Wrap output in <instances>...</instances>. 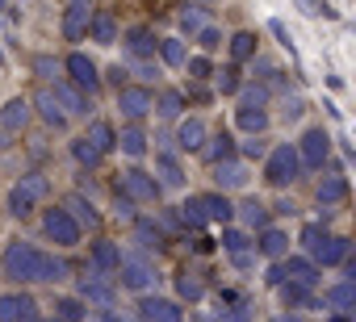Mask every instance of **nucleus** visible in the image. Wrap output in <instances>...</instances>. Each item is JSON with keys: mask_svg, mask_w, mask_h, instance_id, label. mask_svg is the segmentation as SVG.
Masks as SVG:
<instances>
[{"mask_svg": "<svg viewBox=\"0 0 356 322\" xmlns=\"http://www.w3.org/2000/svg\"><path fill=\"white\" fill-rule=\"evenodd\" d=\"M0 268H5L9 280H22V285H55L67 276V264L55 260L51 251L26 243V239H13L5 247V255H0Z\"/></svg>", "mask_w": 356, "mask_h": 322, "instance_id": "nucleus-1", "label": "nucleus"}, {"mask_svg": "<svg viewBox=\"0 0 356 322\" xmlns=\"http://www.w3.org/2000/svg\"><path fill=\"white\" fill-rule=\"evenodd\" d=\"M298 176H302L298 146H293V142H281V146H273V151H268V159H264V180H268L273 189H289Z\"/></svg>", "mask_w": 356, "mask_h": 322, "instance_id": "nucleus-2", "label": "nucleus"}, {"mask_svg": "<svg viewBox=\"0 0 356 322\" xmlns=\"http://www.w3.org/2000/svg\"><path fill=\"white\" fill-rule=\"evenodd\" d=\"M47 189H51V180H47L42 172H26V176L9 189V214H13V218H30L34 205L47 197Z\"/></svg>", "mask_w": 356, "mask_h": 322, "instance_id": "nucleus-3", "label": "nucleus"}, {"mask_svg": "<svg viewBox=\"0 0 356 322\" xmlns=\"http://www.w3.org/2000/svg\"><path fill=\"white\" fill-rule=\"evenodd\" d=\"M327 159H331V134L327 130H306L302 142H298V164L310 168V172H318Z\"/></svg>", "mask_w": 356, "mask_h": 322, "instance_id": "nucleus-4", "label": "nucleus"}, {"mask_svg": "<svg viewBox=\"0 0 356 322\" xmlns=\"http://www.w3.org/2000/svg\"><path fill=\"white\" fill-rule=\"evenodd\" d=\"M118 276H122L126 289L147 293V289L155 285V264H151L147 255H122V260H118Z\"/></svg>", "mask_w": 356, "mask_h": 322, "instance_id": "nucleus-5", "label": "nucleus"}, {"mask_svg": "<svg viewBox=\"0 0 356 322\" xmlns=\"http://www.w3.org/2000/svg\"><path fill=\"white\" fill-rule=\"evenodd\" d=\"M30 117H34V109H30L26 96L5 101V109H0V146H9V138H17L30 126Z\"/></svg>", "mask_w": 356, "mask_h": 322, "instance_id": "nucleus-6", "label": "nucleus"}, {"mask_svg": "<svg viewBox=\"0 0 356 322\" xmlns=\"http://www.w3.org/2000/svg\"><path fill=\"white\" fill-rule=\"evenodd\" d=\"M42 230H47V239L51 243H59V247H76L80 243V222L67 214V210H47V218H42Z\"/></svg>", "mask_w": 356, "mask_h": 322, "instance_id": "nucleus-7", "label": "nucleus"}, {"mask_svg": "<svg viewBox=\"0 0 356 322\" xmlns=\"http://www.w3.org/2000/svg\"><path fill=\"white\" fill-rule=\"evenodd\" d=\"M118 109H122V117H126V121H143V117L155 109V96H151V88L122 84V88H118Z\"/></svg>", "mask_w": 356, "mask_h": 322, "instance_id": "nucleus-8", "label": "nucleus"}, {"mask_svg": "<svg viewBox=\"0 0 356 322\" xmlns=\"http://www.w3.org/2000/svg\"><path fill=\"white\" fill-rule=\"evenodd\" d=\"M63 71H67V76H72V84H76V88H84L88 96H92V92L101 88V76H97V63H92V59H88L84 51H72V55L63 59Z\"/></svg>", "mask_w": 356, "mask_h": 322, "instance_id": "nucleus-9", "label": "nucleus"}, {"mask_svg": "<svg viewBox=\"0 0 356 322\" xmlns=\"http://www.w3.org/2000/svg\"><path fill=\"white\" fill-rule=\"evenodd\" d=\"M138 314H143V322H185L181 305L168 297H155V293H138Z\"/></svg>", "mask_w": 356, "mask_h": 322, "instance_id": "nucleus-10", "label": "nucleus"}, {"mask_svg": "<svg viewBox=\"0 0 356 322\" xmlns=\"http://www.w3.org/2000/svg\"><path fill=\"white\" fill-rule=\"evenodd\" d=\"M55 101H59V109L67 113V117H88L92 113V101H88V92L84 88H76L72 80H55Z\"/></svg>", "mask_w": 356, "mask_h": 322, "instance_id": "nucleus-11", "label": "nucleus"}, {"mask_svg": "<svg viewBox=\"0 0 356 322\" xmlns=\"http://www.w3.org/2000/svg\"><path fill=\"white\" fill-rule=\"evenodd\" d=\"M130 201H155L159 197V180L151 176V172H143V168H130V172H122V185H118Z\"/></svg>", "mask_w": 356, "mask_h": 322, "instance_id": "nucleus-12", "label": "nucleus"}, {"mask_svg": "<svg viewBox=\"0 0 356 322\" xmlns=\"http://www.w3.org/2000/svg\"><path fill=\"white\" fill-rule=\"evenodd\" d=\"M88 17H92V0H67V9H63V42H80L88 34Z\"/></svg>", "mask_w": 356, "mask_h": 322, "instance_id": "nucleus-13", "label": "nucleus"}, {"mask_svg": "<svg viewBox=\"0 0 356 322\" xmlns=\"http://www.w3.org/2000/svg\"><path fill=\"white\" fill-rule=\"evenodd\" d=\"M348 255H352V243L343 239V235H327L318 247H314V264H323V268H335V264H348Z\"/></svg>", "mask_w": 356, "mask_h": 322, "instance_id": "nucleus-14", "label": "nucleus"}, {"mask_svg": "<svg viewBox=\"0 0 356 322\" xmlns=\"http://www.w3.org/2000/svg\"><path fill=\"white\" fill-rule=\"evenodd\" d=\"M155 176H159V189H185V168L172 151L155 155Z\"/></svg>", "mask_w": 356, "mask_h": 322, "instance_id": "nucleus-15", "label": "nucleus"}, {"mask_svg": "<svg viewBox=\"0 0 356 322\" xmlns=\"http://www.w3.org/2000/svg\"><path fill=\"white\" fill-rule=\"evenodd\" d=\"M30 109H38V117H42L51 130H63V126H67V113L59 109V101H55L51 88H38V96L30 101Z\"/></svg>", "mask_w": 356, "mask_h": 322, "instance_id": "nucleus-16", "label": "nucleus"}, {"mask_svg": "<svg viewBox=\"0 0 356 322\" xmlns=\"http://www.w3.org/2000/svg\"><path fill=\"white\" fill-rule=\"evenodd\" d=\"M88 260H92V272H101V276H113V272H118V260H122V251H118V243H109V239H97V243H92V251H88Z\"/></svg>", "mask_w": 356, "mask_h": 322, "instance_id": "nucleus-17", "label": "nucleus"}, {"mask_svg": "<svg viewBox=\"0 0 356 322\" xmlns=\"http://www.w3.org/2000/svg\"><path fill=\"white\" fill-rule=\"evenodd\" d=\"M197 205H202V214H206V222H231L235 218V205L227 201V193H202L197 197Z\"/></svg>", "mask_w": 356, "mask_h": 322, "instance_id": "nucleus-18", "label": "nucleus"}, {"mask_svg": "<svg viewBox=\"0 0 356 322\" xmlns=\"http://www.w3.org/2000/svg\"><path fill=\"white\" fill-rule=\"evenodd\" d=\"M176 146L181 151H202L206 146V121L202 117H185L176 126Z\"/></svg>", "mask_w": 356, "mask_h": 322, "instance_id": "nucleus-19", "label": "nucleus"}, {"mask_svg": "<svg viewBox=\"0 0 356 322\" xmlns=\"http://www.w3.org/2000/svg\"><path fill=\"white\" fill-rule=\"evenodd\" d=\"M88 34H92L97 46H113V42H118V22H113V13L97 9V13L88 17Z\"/></svg>", "mask_w": 356, "mask_h": 322, "instance_id": "nucleus-20", "label": "nucleus"}, {"mask_svg": "<svg viewBox=\"0 0 356 322\" xmlns=\"http://www.w3.org/2000/svg\"><path fill=\"white\" fill-rule=\"evenodd\" d=\"M63 210H67L80 226H88V230H97V226H101V214H97V205H92L84 193H72V197L63 201Z\"/></svg>", "mask_w": 356, "mask_h": 322, "instance_id": "nucleus-21", "label": "nucleus"}, {"mask_svg": "<svg viewBox=\"0 0 356 322\" xmlns=\"http://www.w3.org/2000/svg\"><path fill=\"white\" fill-rule=\"evenodd\" d=\"M218 168V189L222 193H231V189H243L248 185V164H239V159L231 155V159H222V164H214Z\"/></svg>", "mask_w": 356, "mask_h": 322, "instance_id": "nucleus-22", "label": "nucleus"}, {"mask_svg": "<svg viewBox=\"0 0 356 322\" xmlns=\"http://www.w3.org/2000/svg\"><path fill=\"white\" fill-rule=\"evenodd\" d=\"M281 272H285L289 280H298V285H306V289H314V285H318V264H314V260H302V255H289Z\"/></svg>", "mask_w": 356, "mask_h": 322, "instance_id": "nucleus-23", "label": "nucleus"}, {"mask_svg": "<svg viewBox=\"0 0 356 322\" xmlns=\"http://www.w3.org/2000/svg\"><path fill=\"white\" fill-rule=\"evenodd\" d=\"M80 293H84V301H97V305H113V285H109L101 272H88V276L80 280Z\"/></svg>", "mask_w": 356, "mask_h": 322, "instance_id": "nucleus-24", "label": "nucleus"}, {"mask_svg": "<svg viewBox=\"0 0 356 322\" xmlns=\"http://www.w3.org/2000/svg\"><path fill=\"white\" fill-rule=\"evenodd\" d=\"M155 42H159V38H155L147 26H138V30H130V34H126V46H130V55H134V59H155Z\"/></svg>", "mask_w": 356, "mask_h": 322, "instance_id": "nucleus-25", "label": "nucleus"}, {"mask_svg": "<svg viewBox=\"0 0 356 322\" xmlns=\"http://www.w3.org/2000/svg\"><path fill=\"white\" fill-rule=\"evenodd\" d=\"M118 146H122L130 159H143V155H147V134H143V126H138V121H130V126L118 134Z\"/></svg>", "mask_w": 356, "mask_h": 322, "instance_id": "nucleus-26", "label": "nucleus"}, {"mask_svg": "<svg viewBox=\"0 0 356 322\" xmlns=\"http://www.w3.org/2000/svg\"><path fill=\"white\" fill-rule=\"evenodd\" d=\"M343 197H348V176H323V185H318V205L331 210V205H339Z\"/></svg>", "mask_w": 356, "mask_h": 322, "instance_id": "nucleus-27", "label": "nucleus"}, {"mask_svg": "<svg viewBox=\"0 0 356 322\" xmlns=\"http://www.w3.org/2000/svg\"><path fill=\"white\" fill-rule=\"evenodd\" d=\"M256 247H260V255H268V260H281V255L289 251V239H285V230H277V226H264Z\"/></svg>", "mask_w": 356, "mask_h": 322, "instance_id": "nucleus-28", "label": "nucleus"}, {"mask_svg": "<svg viewBox=\"0 0 356 322\" xmlns=\"http://www.w3.org/2000/svg\"><path fill=\"white\" fill-rule=\"evenodd\" d=\"M26 310H34L30 293H5V297H0V322H17Z\"/></svg>", "mask_w": 356, "mask_h": 322, "instance_id": "nucleus-29", "label": "nucleus"}, {"mask_svg": "<svg viewBox=\"0 0 356 322\" xmlns=\"http://www.w3.org/2000/svg\"><path fill=\"white\" fill-rule=\"evenodd\" d=\"M88 138H92V146L105 155V151H113L118 146V130L105 121V117H97V121H88Z\"/></svg>", "mask_w": 356, "mask_h": 322, "instance_id": "nucleus-30", "label": "nucleus"}, {"mask_svg": "<svg viewBox=\"0 0 356 322\" xmlns=\"http://www.w3.org/2000/svg\"><path fill=\"white\" fill-rule=\"evenodd\" d=\"M72 159H76L80 168H97V164H101V151H97L92 138L84 134V138H72Z\"/></svg>", "mask_w": 356, "mask_h": 322, "instance_id": "nucleus-31", "label": "nucleus"}, {"mask_svg": "<svg viewBox=\"0 0 356 322\" xmlns=\"http://www.w3.org/2000/svg\"><path fill=\"white\" fill-rule=\"evenodd\" d=\"M231 59H235V63L256 59V34H252V30H239V34L231 38Z\"/></svg>", "mask_w": 356, "mask_h": 322, "instance_id": "nucleus-32", "label": "nucleus"}, {"mask_svg": "<svg viewBox=\"0 0 356 322\" xmlns=\"http://www.w3.org/2000/svg\"><path fill=\"white\" fill-rule=\"evenodd\" d=\"M235 121H239V130H248V134H264V130H268V113H264V109H248V105H243V109L235 113Z\"/></svg>", "mask_w": 356, "mask_h": 322, "instance_id": "nucleus-33", "label": "nucleus"}, {"mask_svg": "<svg viewBox=\"0 0 356 322\" xmlns=\"http://www.w3.org/2000/svg\"><path fill=\"white\" fill-rule=\"evenodd\" d=\"M155 46H159V59H163L168 67H181V63L189 59V55H185V42H181V38H159Z\"/></svg>", "mask_w": 356, "mask_h": 322, "instance_id": "nucleus-34", "label": "nucleus"}, {"mask_svg": "<svg viewBox=\"0 0 356 322\" xmlns=\"http://www.w3.org/2000/svg\"><path fill=\"white\" fill-rule=\"evenodd\" d=\"M134 235L143 247H163V226H155L151 218H134Z\"/></svg>", "mask_w": 356, "mask_h": 322, "instance_id": "nucleus-35", "label": "nucleus"}, {"mask_svg": "<svg viewBox=\"0 0 356 322\" xmlns=\"http://www.w3.org/2000/svg\"><path fill=\"white\" fill-rule=\"evenodd\" d=\"M352 301H356V289H352V280H339L335 289H327V305H335L339 314H343V310H352Z\"/></svg>", "mask_w": 356, "mask_h": 322, "instance_id": "nucleus-36", "label": "nucleus"}, {"mask_svg": "<svg viewBox=\"0 0 356 322\" xmlns=\"http://www.w3.org/2000/svg\"><path fill=\"white\" fill-rule=\"evenodd\" d=\"M239 210H243V222H248L252 230H264V226H268V205H260V201H243Z\"/></svg>", "mask_w": 356, "mask_h": 322, "instance_id": "nucleus-37", "label": "nucleus"}, {"mask_svg": "<svg viewBox=\"0 0 356 322\" xmlns=\"http://www.w3.org/2000/svg\"><path fill=\"white\" fill-rule=\"evenodd\" d=\"M210 164H222V159H231L235 155V138L231 134H218V138H210Z\"/></svg>", "mask_w": 356, "mask_h": 322, "instance_id": "nucleus-38", "label": "nucleus"}, {"mask_svg": "<svg viewBox=\"0 0 356 322\" xmlns=\"http://www.w3.org/2000/svg\"><path fill=\"white\" fill-rule=\"evenodd\" d=\"M281 297H285V305H293V310H298V305H310V289L298 285V280H289V285L281 280Z\"/></svg>", "mask_w": 356, "mask_h": 322, "instance_id": "nucleus-39", "label": "nucleus"}, {"mask_svg": "<svg viewBox=\"0 0 356 322\" xmlns=\"http://www.w3.org/2000/svg\"><path fill=\"white\" fill-rule=\"evenodd\" d=\"M181 222H185V226H193V230H202V226H206V214H202L197 197H189V201L181 205Z\"/></svg>", "mask_w": 356, "mask_h": 322, "instance_id": "nucleus-40", "label": "nucleus"}, {"mask_svg": "<svg viewBox=\"0 0 356 322\" xmlns=\"http://www.w3.org/2000/svg\"><path fill=\"white\" fill-rule=\"evenodd\" d=\"M55 310H59V318H63V322H80V318H84V314H88V310H84V301H80V297H63V301H59V305H55Z\"/></svg>", "mask_w": 356, "mask_h": 322, "instance_id": "nucleus-41", "label": "nucleus"}, {"mask_svg": "<svg viewBox=\"0 0 356 322\" xmlns=\"http://www.w3.org/2000/svg\"><path fill=\"white\" fill-rule=\"evenodd\" d=\"M181 105H185V101H181V92H163V96H159V109H155V113L172 121V117H181Z\"/></svg>", "mask_w": 356, "mask_h": 322, "instance_id": "nucleus-42", "label": "nucleus"}, {"mask_svg": "<svg viewBox=\"0 0 356 322\" xmlns=\"http://www.w3.org/2000/svg\"><path fill=\"white\" fill-rule=\"evenodd\" d=\"M239 88H243V80H239V71H235V67L218 71V92H222V96H235Z\"/></svg>", "mask_w": 356, "mask_h": 322, "instance_id": "nucleus-43", "label": "nucleus"}, {"mask_svg": "<svg viewBox=\"0 0 356 322\" xmlns=\"http://www.w3.org/2000/svg\"><path fill=\"white\" fill-rule=\"evenodd\" d=\"M239 96H243V105H248V109H264V101H268V88H260V84H248V88H239Z\"/></svg>", "mask_w": 356, "mask_h": 322, "instance_id": "nucleus-44", "label": "nucleus"}, {"mask_svg": "<svg viewBox=\"0 0 356 322\" xmlns=\"http://www.w3.org/2000/svg\"><path fill=\"white\" fill-rule=\"evenodd\" d=\"M181 67H189V76H193V80H210V76H214V67H210V59H202V55H193V59H185Z\"/></svg>", "mask_w": 356, "mask_h": 322, "instance_id": "nucleus-45", "label": "nucleus"}, {"mask_svg": "<svg viewBox=\"0 0 356 322\" xmlns=\"http://www.w3.org/2000/svg\"><path fill=\"white\" fill-rule=\"evenodd\" d=\"M323 239H327V226H323V222H310V226L302 230V247H306V251H314Z\"/></svg>", "mask_w": 356, "mask_h": 322, "instance_id": "nucleus-46", "label": "nucleus"}, {"mask_svg": "<svg viewBox=\"0 0 356 322\" xmlns=\"http://www.w3.org/2000/svg\"><path fill=\"white\" fill-rule=\"evenodd\" d=\"M222 251H248V235L243 230H222Z\"/></svg>", "mask_w": 356, "mask_h": 322, "instance_id": "nucleus-47", "label": "nucleus"}, {"mask_svg": "<svg viewBox=\"0 0 356 322\" xmlns=\"http://www.w3.org/2000/svg\"><path fill=\"white\" fill-rule=\"evenodd\" d=\"M197 42H202V51H218V46H222V34H218L214 26H202V30H197Z\"/></svg>", "mask_w": 356, "mask_h": 322, "instance_id": "nucleus-48", "label": "nucleus"}, {"mask_svg": "<svg viewBox=\"0 0 356 322\" xmlns=\"http://www.w3.org/2000/svg\"><path fill=\"white\" fill-rule=\"evenodd\" d=\"M202 293H206V289H202V280H193V276L185 272V276H181V297H185V301H197Z\"/></svg>", "mask_w": 356, "mask_h": 322, "instance_id": "nucleus-49", "label": "nucleus"}, {"mask_svg": "<svg viewBox=\"0 0 356 322\" xmlns=\"http://www.w3.org/2000/svg\"><path fill=\"white\" fill-rule=\"evenodd\" d=\"M298 5H302V13H310V17H335V9L323 5V0H298Z\"/></svg>", "mask_w": 356, "mask_h": 322, "instance_id": "nucleus-50", "label": "nucleus"}, {"mask_svg": "<svg viewBox=\"0 0 356 322\" xmlns=\"http://www.w3.org/2000/svg\"><path fill=\"white\" fill-rule=\"evenodd\" d=\"M34 71H38L42 80H55V71H59V63H55L51 55H38V59H34Z\"/></svg>", "mask_w": 356, "mask_h": 322, "instance_id": "nucleus-51", "label": "nucleus"}, {"mask_svg": "<svg viewBox=\"0 0 356 322\" xmlns=\"http://www.w3.org/2000/svg\"><path fill=\"white\" fill-rule=\"evenodd\" d=\"M113 205H118V218H122V222H134V201H130V197H126L122 189H118V197H113Z\"/></svg>", "mask_w": 356, "mask_h": 322, "instance_id": "nucleus-52", "label": "nucleus"}, {"mask_svg": "<svg viewBox=\"0 0 356 322\" xmlns=\"http://www.w3.org/2000/svg\"><path fill=\"white\" fill-rule=\"evenodd\" d=\"M181 30L197 34V30H202V9H185V13H181Z\"/></svg>", "mask_w": 356, "mask_h": 322, "instance_id": "nucleus-53", "label": "nucleus"}, {"mask_svg": "<svg viewBox=\"0 0 356 322\" xmlns=\"http://www.w3.org/2000/svg\"><path fill=\"white\" fill-rule=\"evenodd\" d=\"M302 109H306V105H302V96H285V121H298V117H302Z\"/></svg>", "mask_w": 356, "mask_h": 322, "instance_id": "nucleus-54", "label": "nucleus"}, {"mask_svg": "<svg viewBox=\"0 0 356 322\" xmlns=\"http://www.w3.org/2000/svg\"><path fill=\"white\" fill-rule=\"evenodd\" d=\"M243 151H248L252 159H260V155H268V146H264V134H252V142H243Z\"/></svg>", "mask_w": 356, "mask_h": 322, "instance_id": "nucleus-55", "label": "nucleus"}, {"mask_svg": "<svg viewBox=\"0 0 356 322\" xmlns=\"http://www.w3.org/2000/svg\"><path fill=\"white\" fill-rule=\"evenodd\" d=\"M264 280H268V285H281V280H285V272H281V268H277V264H273V268H268V276H264Z\"/></svg>", "mask_w": 356, "mask_h": 322, "instance_id": "nucleus-56", "label": "nucleus"}, {"mask_svg": "<svg viewBox=\"0 0 356 322\" xmlns=\"http://www.w3.org/2000/svg\"><path fill=\"white\" fill-rule=\"evenodd\" d=\"M17 322H42V318H38V305H34V310H26V314H22Z\"/></svg>", "mask_w": 356, "mask_h": 322, "instance_id": "nucleus-57", "label": "nucleus"}, {"mask_svg": "<svg viewBox=\"0 0 356 322\" xmlns=\"http://www.w3.org/2000/svg\"><path fill=\"white\" fill-rule=\"evenodd\" d=\"M222 322H248V310H235L231 318H222Z\"/></svg>", "mask_w": 356, "mask_h": 322, "instance_id": "nucleus-58", "label": "nucleus"}, {"mask_svg": "<svg viewBox=\"0 0 356 322\" xmlns=\"http://www.w3.org/2000/svg\"><path fill=\"white\" fill-rule=\"evenodd\" d=\"M277 322H306V318H302V314H298V310H293V314H281V318H277Z\"/></svg>", "mask_w": 356, "mask_h": 322, "instance_id": "nucleus-59", "label": "nucleus"}, {"mask_svg": "<svg viewBox=\"0 0 356 322\" xmlns=\"http://www.w3.org/2000/svg\"><path fill=\"white\" fill-rule=\"evenodd\" d=\"M101 322H126V318H118V314H109V310H101Z\"/></svg>", "mask_w": 356, "mask_h": 322, "instance_id": "nucleus-60", "label": "nucleus"}, {"mask_svg": "<svg viewBox=\"0 0 356 322\" xmlns=\"http://www.w3.org/2000/svg\"><path fill=\"white\" fill-rule=\"evenodd\" d=\"M327 322H348V314H331V318H327Z\"/></svg>", "mask_w": 356, "mask_h": 322, "instance_id": "nucleus-61", "label": "nucleus"}, {"mask_svg": "<svg viewBox=\"0 0 356 322\" xmlns=\"http://www.w3.org/2000/svg\"><path fill=\"white\" fill-rule=\"evenodd\" d=\"M193 5H218V0H193Z\"/></svg>", "mask_w": 356, "mask_h": 322, "instance_id": "nucleus-62", "label": "nucleus"}, {"mask_svg": "<svg viewBox=\"0 0 356 322\" xmlns=\"http://www.w3.org/2000/svg\"><path fill=\"white\" fill-rule=\"evenodd\" d=\"M55 322H63V318H55Z\"/></svg>", "mask_w": 356, "mask_h": 322, "instance_id": "nucleus-63", "label": "nucleus"}]
</instances>
